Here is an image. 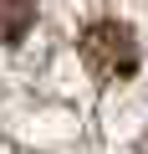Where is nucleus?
Segmentation results:
<instances>
[{
  "label": "nucleus",
  "instance_id": "f257e3e1",
  "mask_svg": "<svg viewBox=\"0 0 148 154\" xmlns=\"http://www.w3.org/2000/svg\"><path fill=\"white\" fill-rule=\"evenodd\" d=\"M82 62L102 82H123V77L138 72V36L123 21H97L82 31Z\"/></svg>",
  "mask_w": 148,
  "mask_h": 154
},
{
  "label": "nucleus",
  "instance_id": "f03ea898",
  "mask_svg": "<svg viewBox=\"0 0 148 154\" xmlns=\"http://www.w3.org/2000/svg\"><path fill=\"white\" fill-rule=\"evenodd\" d=\"M36 21V0H0V41H21Z\"/></svg>",
  "mask_w": 148,
  "mask_h": 154
}]
</instances>
